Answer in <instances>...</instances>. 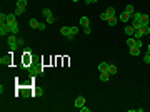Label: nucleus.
<instances>
[{
    "label": "nucleus",
    "instance_id": "nucleus-18",
    "mask_svg": "<svg viewBox=\"0 0 150 112\" xmlns=\"http://www.w3.org/2000/svg\"><path fill=\"white\" fill-rule=\"evenodd\" d=\"M17 7H19V8H25L27 7V0H17Z\"/></svg>",
    "mask_w": 150,
    "mask_h": 112
},
{
    "label": "nucleus",
    "instance_id": "nucleus-11",
    "mask_svg": "<svg viewBox=\"0 0 150 112\" xmlns=\"http://www.w3.org/2000/svg\"><path fill=\"white\" fill-rule=\"evenodd\" d=\"M129 49H130V55H138V54H140V49L137 45H132Z\"/></svg>",
    "mask_w": 150,
    "mask_h": 112
},
{
    "label": "nucleus",
    "instance_id": "nucleus-36",
    "mask_svg": "<svg viewBox=\"0 0 150 112\" xmlns=\"http://www.w3.org/2000/svg\"><path fill=\"white\" fill-rule=\"evenodd\" d=\"M85 2H87V3H95L97 0H85Z\"/></svg>",
    "mask_w": 150,
    "mask_h": 112
},
{
    "label": "nucleus",
    "instance_id": "nucleus-14",
    "mask_svg": "<svg viewBox=\"0 0 150 112\" xmlns=\"http://www.w3.org/2000/svg\"><path fill=\"white\" fill-rule=\"evenodd\" d=\"M125 34L129 35V37H132V35L135 34V29H134V27H132V25H130V27H125Z\"/></svg>",
    "mask_w": 150,
    "mask_h": 112
},
{
    "label": "nucleus",
    "instance_id": "nucleus-30",
    "mask_svg": "<svg viewBox=\"0 0 150 112\" xmlns=\"http://www.w3.org/2000/svg\"><path fill=\"white\" fill-rule=\"evenodd\" d=\"M79 110H80V112H90V109H88V107H85V105H82Z\"/></svg>",
    "mask_w": 150,
    "mask_h": 112
},
{
    "label": "nucleus",
    "instance_id": "nucleus-13",
    "mask_svg": "<svg viewBox=\"0 0 150 112\" xmlns=\"http://www.w3.org/2000/svg\"><path fill=\"white\" fill-rule=\"evenodd\" d=\"M60 34L65 35V37H69V35H70V27H62V29H60Z\"/></svg>",
    "mask_w": 150,
    "mask_h": 112
},
{
    "label": "nucleus",
    "instance_id": "nucleus-37",
    "mask_svg": "<svg viewBox=\"0 0 150 112\" xmlns=\"http://www.w3.org/2000/svg\"><path fill=\"white\" fill-rule=\"evenodd\" d=\"M147 50H148V54H150V44H148V47H147Z\"/></svg>",
    "mask_w": 150,
    "mask_h": 112
},
{
    "label": "nucleus",
    "instance_id": "nucleus-8",
    "mask_svg": "<svg viewBox=\"0 0 150 112\" xmlns=\"http://www.w3.org/2000/svg\"><path fill=\"white\" fill-rule=\"evenodd\" d=\"M108 25H110V27H113V25H117V22H119V19H117V17L115 15H112V17H108Z\"/></svg>",
    "mask_w": 150,
    "mask_h": 112
},
{
    "label": "nucleus",
    "instance_id": "nucleus-26",
    "mask_svg": "<svg viewBox=\"0 0 150 112\" xmlns=\"http://www.w3.org/2000/svg\"><path fill=\"white\" fill-rule=\"evenodd\" d=\"M108 17H110V15H108V13H107V12H103V13H100V20H108Z\"/></svg>",
    "mask_w": 150,
    "mask_h": 112
},
{
    "label": "nucleus",
    "instance_id": "nucleus-4",
    "mask_svg": "<svg viewBox=\"0 0 150 112\" xmlns=\"http://www.w3.org/2000/svg\"><path fill=\"white\" fill-rule=\"evenodd\" d=\"M130 17H132V15H130V13H127V12L124 10V12H122V13H120V17H119V20H120V22H124V24H125V22H129V20H130Z\"/></svg>",
    "mask_w": 150,
    "mask_h": 112
},
{
    "label": "nucleus",
    "instance_id": "nucleus-27",
    "mask_svg": "<svg viewBox=\"0 0 150 112\" xmlns=\"http://www.w3.org/2000/svg\"><path fill=\"white\" fill-rule=\"evenodd\" d=\"M70 34L77 35V34H79V27H70Z\"/></svg>",
    "mask_w": 150,
    "mask_h": 112
},
{
    "label": "nucleus",
    "instance_id": "nucleus-2",
    "mask_svg": "<svg viewBox=\"0 0 150 112\" xmlns=\"http://www.w3.org/2000/svg\"><path fill=\"white\" fill-rule=\"evenodd\" d=\"M8 34H10V25H8L7 22H0V35L5 37Z\"/></svg>",
    "mask_w": 150,
    "mask_h": 112
},
{
    "label": "nucleus",
    "instance_id": "nucleus-29",
    "mask_svg": "<svg viewBox=\"0 0 150 112\" xmlns=\"http://www.w3.org/2000/svg\"><path fill=\"white\" fill-rule=\"evenodd\" d=\"M143 62H145V64H150V54H147V55L143 57Z\"/></svg>",
    "mask_w": 150,
    "mask_h": 112
},
{
    "label": "nucleus",
    "instance_id": "nucleus-21",
    "mask_svg": "<svg viewBox=\"0 0 150 112\" xmlns=\"http://www.w3.org/2000/svg\"><path fill=\"white\" fill-rule=\"evenodd\" d=\"M38 72H42V69H40V67H35V69H30V75H35V74H38Z\"/></svg>",
    "mask_w": 150,
    "mask_h": 112
},
{
    "label": "nucleus",
    "instance_id": "nucleus-24",
    "mask_svg": "<svg viewBox=\"0 0 150 112\" xmlns=\"http://www.w3.org/2000/svg\"><path fill=\"white\" fill-rule=\"evenodd\" d=\"M55 22H57V19H55V17H53V15L47 17V24H55Z\"/></svg>",
    "mask_w": 150,
    "mask_h": 112
},
{
    "label": "nucleus",
    "instance_id": "nucleus-17",
    "mask_svg": "<svg viewBox=\"0 0 150 112\" xmlns=\"http://www.w3.org/2000/svg\"><path fill=\"white\" fill-rule=\"evenodd\" d=\"M108 72H110V75H115L117 74V67L112 65V64H108Z\"/></svg>",
    "mask_w": 150,
    "mask_h": 112
},
{
    "label": "nucleus",
    "instance_id": "nucleus-6",
    "mask_svg": "<svg viewBox=\"0 0 150 112\" xmlns=\"http://www.w3.org/2000/svg\"><path fill=\"white\" fill-rule=\"evenodd\" d=\"M82 105H85V99L80 95V97H77V99H75V107H79V109H80Z\"/></svg>",
    "mask_w": 150,
    "mask_h": 112
},
{
    "label": "nucleus",
    "instance_id": "nucleus-15",
    "mask_svg": "<svg viewBox=\"0 0 150 112\" xmlns=\"http://www.w3.org/2000/svg\"><path fill=\"white\" fill-rule=\"evenodd\" d=\"M134 37L135 39H142L143 37V29H137V30H135V34H134Z\"/></svg>",
    "mask_w": 150,
    "mask_h": 112
},
{
    "label": "nucleus",
    "instance_id": "nucleus-33",
    "mask_svg": "<svg viewBox=\"0 0 150 112\" xmlns=\"http://www.w3.org/2000/svg\"><path fill=\"white\" fill-rule=\"evenodd\" d=\"M150 34V27H143V35H148Z\"/></svg>",
    "mask_w": 150,
    "mask_h": 112
},
{
    "label": "nucleus",
    "instance_id": "nucleus-34",
    "mask_svg": "<svg viewBox=\"0 0 150 112\" xmlns=\"http://www.w3.org/2000/svg\"><path fill=\"white\" fill-rule=\"evenodd\" d=\"M45 27H47V25H45L43 22H40V24H38V30H45Z\"/></svg>",
    "mask_w": 150,
    "mask_h": 112
},
{
    "label": "nucleus",
    "instance_id": "nucleus-28",
    "mask_svg": "<svg viewBox=\"0 0 150 112\" xmlns=\"http://www.w3.org/2000/svg\"><path fill=\"white\" fill-rule=\"evenodd\" d=\"M22 13H25V8H19V7H17V10H15V15H22Z\"/></svg>",
    "mask_w": 150,
    "mask_h": 112
},
{
    "label": "nucleus",
    "instance_id": "nucleus-16",
    "mask_svg": "<svg viewBox=\"0 0 150 112\" xmlns=\"http://www.w3.org/2000/svg\"><path fill=\"white\" fill-rule=\"evenodd\" d=\"M135 42H137V39H135V37H129V39H127V45H129V47L135 45Z\"/></svg>",
    "mask_w": 150,
    "mask_h": 112
},
{
    "label": "nucleus",
    "instance_id": "nucleus-22",
    "mask_svg": "<svg viewBox=\"0 0 150 112\" xmlns=\"http://www.w3.org/2000/svg\"><path fill=\"white\" fill-rule=\"evenodd\" d=\"M0 64H2V65H8V64H10V59H8V57L3 59V57H2V59H0Z\"/></svg>",
    "mask_w": 150,
    "mask_h": 112
},
{
    "label": "nucleus",
    "instance_id": "nucleus-38",
    "mask_svg": "<svg viewBox=\"0 0 150 112\" xmlns=\"http://www.w3.org/2000/svg\"><path fill=\"white\" fill-rule=\"evenodd\" d=\"M72 2H79V0H72Z\"/></svg>",
    "mask_w": 150,
    "mask_h": 112
},
{
    "label": "nucleus",
    "instance_id": "nucleus-31",
    "mask_svg": "<svg viewBox=\"0 0 150 112\" xmlns=\"http://www.w3.org/2000/svg\"><path fill=\"white\" fill-rule=\"evenodd\" d=\"M0 22H7V15H5V13H0Z\"/></svg>",
    "mask_w": 150,
    "mask_h": 112
},
{
    "label": "nucleus",
    "instance_id": "nucleus-9",
    "mask_svg": "<svg viewBox=\"0 0 150 112\" xmlns=\"http://www.w3.org/2000/svg\"><path fill=\"white\" fill-rule=\"evenodd\" d=\"M80 25H82V27H88V25H90L88 17H80Z\"/></svg>",
    "mask_w": 150,
    "mask_h": 112
},
{
    "label": "nucleus",
    "instance_id": "nucleus-1",
    "mask_svg": "<svg viewBox=\"0 0 150 112\" xmlns=\"http://www.w3.org/2000/svg\"><path fill=\"white\" fill-rule=\"evenodd\" d=\"M7 42H8V47H10V50H12V52H13V50H17V47H22V45H24V40H22V39H17L13 34L10 35V37H8Z\"/></svg>",
    "mask_w": 150,
    "mask_h": 112
},
{
    "label": "nucleus",
    "instance_id": "nucleus-35",
    "mask_svg": "<svg viewBox=\"0 0 150 112\" xmlns=\"http://www.w3.org/2000/svg\"><path fill=\"white\" fill-rule=\"evenodd\" d=\"M135 45H137L138 49H142V40H140V39H137V42H135Z\"/></svg>",
    "mask_w": 150,
    "mask_h": 112
},
{
    "label": "nucleus",
    "instance_id": "nucleus-12",
    "mask_svg": "<svg viewBox=\"0 0 150 112\" xmlns=\"http://www.w3.org/2000/svg\"><path fill=\"white\" fill-rule=\"evenodd\" d=\"M98 70H100V72L108 70V64H107V62H100V64H98Z\"/></svg>",
    "mask_w": 150,
    "mask_h": 112
},
{
    "label": "nucleus",
    "instance_id": "nucleus-25",
    "mask_svg": "<svg viewBox=\"0 0 150 112\" xmlns=\"http://www.w3.org/2000/svg\"><path fill=\"white\" fill-rule=\"evenodd\" d=\"M105 12H107V13H108V15H110V17H112V15H115V8H113V7H108Z\"/></svg>",
    "mask_w": 150,
    "mask_h": 112
},
{
    "label": "nucleus",
    "instance_id": "nucleus-20",
    "mask_svg": "<svg viewBox=\"0 0 150 112\" xmlns=\"http://www.w3.org/2000/svg\"><path fill=\"white\" fill-rule=\"evenodd\" d=\"M19 30H20V27H19V24H15V25H12V27H10V32H12L13 35H15L17 32H19Z\"/></svg>",
    "mask_w": 150,
    "mask_h": 112
},
{
    "label": "nucleus",
    "instance_id": "nucleus-3",
    "mask_svg": "<svg viewBox=\"0 0 150 112\" xmlns=\"http://www.w3.org/2000/svg\"><path fill=\"white\" fill-rule=\"evenodd\" d=\"M148 22H150L148 15H147V13H142V19H140V22H138V29H143V27H148Z\"/></svg>",
    "mask_w": 150,
    "mask_h": 112
},
{
    "label": "nucleus",
    "instance_id": "nucleus-23",
    "mask_svg": "<svg viewBox=\"0 0 150 112\" xmlns=\"http://www.w3.org/2000/svg\"><path fill=\"white\" fill-rule=\"evenodd\" d=\"M42 13H43V17H50L52 15V10H50V8H43Z\"/></svg>",
    "mask_w": 150,
    "mask_h": 112
},
{
    "label": "nucleus",
    "instance_id": "nucleus-7",
    "mask_svg": "<svg viewBox=\"0 0 150 112\" xmlns=\"http://www.w3.org/2000/svg\"><path fill=\"white\" fill-rule=\"evenodd\" d=\"M108 79H110V72H108V70H105V72H100V80L107 82Z\"/></svg>",
    "mask_w": 150,
    "mask_h": 112
},
{
    "label": "nucleus",
    "instance_id": "nucleus-32",
    "mask_svg": "<svg viewBox=\"0 0 150 112\" xmlns=\"http://www.w3.org/2000/svg\"><path fill=\"white\" fill-rule=\"evenodd\" d=\"M84 32H85V35H90L92 30H90V27H84Z\"/></svg>",
    "mask_w": 150,
    "mask_h": 112
},
{
    "label": "nucleus",
    "instance_id": "nucleus-5",
    "mask_svg": "<svg viewBox=\"0 0 150 112\" xmlns=\"http://www.w3.org/2000/svg\"><path fill=\"white\" fill-rule=\"evenodd\" d=\"M7 24L10 25V27L17 24V20H15V13H8V15H7Z\"/></svg>",
    "mask_w": 150,
    "mask_h": 112
},
{
    "label": "nucleus",
    "instance_id": "nucleus-10",
    "mask_svg": "<svg viewBox=\"0 0 150 112\" xmlns=\"http://www.w3.org/2000/svg\"><path fill=\"white\" fill-rule=\"evenodd\" d=\"M38 24H40V22H38L37 19H30V20H29V25L32 27V29H38Z\"/></svg>",
    "mask_w": 150,
    "mask_h": 112
},
{
    "label": "nucleus",
    "instance_id": "nucleus-19",
    "mask_svg": "<svg viewBox=\"0 0 150 112\" xmlns=\"http://www.w3.org/2000/svg\"><path fill=\"white\" fill-rule=\"evenodd\" d=\"M125 12H127V13H130V15H134V13H135L134 5H127V7H125Z\"/></svg>",
    "mask_w": 150,
    "mask_h": 112
}]
</instances>
